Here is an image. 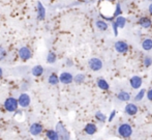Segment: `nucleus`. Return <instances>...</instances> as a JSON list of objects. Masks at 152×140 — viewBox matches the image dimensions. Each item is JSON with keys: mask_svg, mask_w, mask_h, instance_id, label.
Here are the masks:
<instances>
[{"mask_svg": "<svg viewBox=\"0 0 152 140\" xmlns=\"http://www.w3.org/2000/svg\"><path fill=\"white\" fill-rule=\"evenodd\" d=\"M118 134L121 137L124 138H128V137L132 136V128L129 124H122L119 126L118 128Z\"/></svg>", "mask_w": 152, "mask_h": 140, "instance_id": "nucleus-1", "label": "nucleus"}, {"mask_svg": "<svg viewBox=\"0 0 152 140\" xmlns=\"http://www.w3.org/2000/svg\"><path fill=\"white\" fill-rule=\"evenodd\" d=\"M4 108L8 112H15L18 109V100L15 98H7L4 102Z\"/></svg>", "mask_w": 152, "mask_h": 140, "instance_id": "nucleus-2", "label": "nucleus"}, {"mask_svg": "<svg viewBox=\"0 0 152 140\" xmlns=\"http://www.w3.org/2000/svg\"><path fill=\"white\" fill-rule=\"evenodd\" d=\"M57 132V134H58V137L60 139H69V132L67 131V129L64 127V125L62 124V122H58V124L56 125V130H55Z\"/></svg>", "mask_w": 152, "mask_h": 140, "instance_id": "nucleus-3", "label": "nucleus"}, {"mask_svg": "<svg viewBox=\"0 0 152 140\" xmlns=\"http://www.w3.org/2000/svg\"><path fill=\"white\" fill-rule=\"evenodd\" d=\"M88 64H89V68H90L92 71H94V72L100 71L102 68V61L99 58H95V57L91 58V59L89 60Z\"/></svg>", "mask_w": 152, "mask_h": 140, "instance_id": "nucleus-4", "label": "nucleus"}, {"mask_svg": "<svg viewBox=\"0 0 152 140\" xmlns=\"http://www.w3.org/2000/svg\"><path fill=\"white\" fill-rule=\"evenodd\" d=\"M30 97L27 94H20V97L18 98V105H20L23 108H26L30 105Z\"/></svg>", "mask_w": 152, "mask_h": 140, "instance_id": "nucleus-5", "label": "nucleus"}, {"mask_svg": "<svg viewBox=\"0 0 152 140\" xmlns=\"http://www.w3.org/2000/svg\"><path fill=\"white\" fill-rule=\"evenodd\" d=\"M19 56L22 60H28L31 58L32 56V53L30 51V49L27 48V47H22V48L19 49Z\"/></svg>", "mask_w": 152, "mask_h": 140, "instance_id": "nucleus-6", "label": "nucleus"}, {"mask_svg": "<svg viewBox=\"0 0 152 140\" xmlns=\"http://www.w3.org/2000/svg\"><path fill=\"white\" fill-rule=\"evenodd\" d=\"M30 134L33 135V136H38V135L42 134V132L44 131V127L42 126L40 124H37V122H34L30 126Z\"/></svg>", "mask_w": 152, "mask_h": 140, "instance_id": "nucleus-7", "label": "nucleus"}, {"mask_svg": "<svg viewBox=\"0 0 152 140\" xmlns=\"http://www.w3.org/2000/svg\"><path fill=\"white\" fill-rule=\"evenodd\" d=\"M59 81L63 84H70L74 81V76L68 72H63L59 76Z\"/></svg>", "mask_w": 152, "mask_h": 140, "instance_id": "nucleus-8", "label": "nucleus"}, {"mask_svg": "<svg viewBox=\"0 0 152 140\" xmlns=\"http://www.w3.org/2000/svg\"><path fill=\"white\" fill-rule=\"evenodd\" d=\"M128 45L125 42H122V41H118V42L115 43V50L118 53H126L128 51Z\"/></svg>", "mask_w": 152, "mask_h": 140, "instance_id": "nucleus-9", "label": "nucleus"}, {"mask_svg": "<svg viewBox=\"0 0 152 140\" xmlns=\"http://www.w3.org/2000/svg\"><path fill=\"white\" fill-rule=\"evenodd\" d=\"M129 83H130V86H132L134 89H138V88H140L141 85H142V78L139 76H134L130 78Z\"/></svg>", "mask_w": 152, "mask_h": 140, "instance_id": "nucleus-10", "label": "nucleus"}, {"mask_svg": "<svg viewBox=\"0 0 152 140\" xmlns=\"http://www.w3.org/2000/svg\"><path fill=\"white\" fill-rule=\"evenodd\" d=\"M46 18V8L42 5V2H37V19L39 21L44 20Z\"/></svg>", "mask_w": 152, "mask_h": 140, "instance_id": "nucleus-11", "label": "nucleus"}, {"mask_svg": "<svg viewBox=\"0 0 152 140\" xmlns=\"http://www.w3.org/2000/svg\"><path fill=\"white\" fill-rule=\"evenodd\" d=\"M125 112L128 115H134L138 113V107L132 103H129L125 106Z\"/></svg>", "mask_w": 152, "mask_h": 140, "instance_id": "nucleus-12", "label": "nucleus"}, {"mask_svg": "<svg viewBox=\"0 0 152 140\" xmlns=\"http://www.w3.org/2000/svg\"><path fill=\"white\" fill-rule=\"evenodd\" d=\"M84 131L88 135H94L96 133V131H97V128H96V126L94 124H87Z\"/></svg>", "mask_w": 152, "mask_h": 140, "instance_id": "nucleus-13", "label": "nucleus"}, {"mask_svg": "<svg viewBox=\"0 0 152 140\" xmlns=\"http://www.w3.org/2000/svg\"><path fill=\"white\" fill-rule=\"evenodd\" d=\"M139 24L141 25L143 28H150L152 26V22L150 19L146 18V17H143V18H141V20L139 21Z\"/></svg>", "mask_w": 152, "mask_h": 140, "instance_id": "nucleus-14", "label": "nucleus"}, {"mask_svg": "<svg viewBox=\"0 0 152 140\" xmlns=\"http://www.w3.org/2000/svg\"><path fill=\"white\" fill-rule=\"evenodd\" d=\"M117 99H118L119 101H121V102H127L130 99V94L126 91H120L117 94Z\"/></svg>", "mask_w": 152, "mask_h": 140, "instance_id": "nucleus-15", "label": "nucleus"}, {"mask_svg": "<svg viewBox=\"0 0 152 140\" xmlns=\"http://www.w3.org/2000/svg\"><path fill=\"white\" fill-rule=\"evenodd\" d=\"M32 75L34 77H40L44 73V68L42 66H35L33 69H32Z\"/></svg>", "mask_w": 152, "mask_h": 140, "instance_id": "nucleus-16", "label": "nucleus"}, {"mask_svg": "<svg viewBox=\"0 0 152 140\" xmlns=\"http://www.w3.org/2000/svg\"><path fill=\"white\" fill-rule=\"evenodd\" d=\"M114 22L116 23V25H117V27H118V28H124V26H125V24H126L125 18H124V17H122L121 15H120V16H118V17H116V20H115Z\"/></svg>", "mask_w": 152, "mask_h": 140, "instance_id": "nucleus-17", "label": "nucleus"}, {"mask_svg": "<svg viewBox=\"0 0 152 140\" xmlns=\"http://www.w3.org/2000/svg\"><path fill=\"white\" fill-rule=\"evenodd\" d=\"M142 48L145 51H150L152 49V40L151 38H146V40L143 41L142 43Z\"/></svg>", "mask_w": 152, "mask_h": 140, "instance_id": "nucleus-18", "label": "nucleus"}, {"mask_svg": "<svg viewBox=\"0 0 152 140\" xmlns=\"http://www.w3.org/2000/svg\"><path fill=\"white\" fill-rule=\"evenodd\" d=\"M97 86L102 90H108L109 88H110L109 83L107 82L104 79H98V80H97Z\"/></svg>", "mask_w": 152, "mask_h": 140, "instance_id": "nucleus-19", "label": "nucleus"}, {"mask_svg": "<svg viewBox=\"0 0 152 140\" xmlns=\"http://www.w3.org/2000/svg\"><path fill=\"white\" fill-rule=\"evenodd\" d=\"M49 83L51 84V85H57V84L59 83V77L57 76L56 74H51L50 76H49V79H48Z\"/></svg>", "mask_w": 152, "mask_h": 140, "instance_id": "nucleus-20", "label": "nucleus"}, {"mask_svg": "<svg viewBox=\"0 0 152 140\" xmlns=\"http://www.w3.org/2000/svg\"><path fill=\"white\" fill-rule=\"evenodd\" d=\"M95 25H96V27H97V29H99L100 31H104V30L108 29V24H107L104 21H102V20L96 21Z\"/></svg>", "mask_w": 152, "mask_h": 140, "instance_id": "nucleus-21", "label": "nucleus"}, {"mask_svg": "<svg viewBox=\"0 0 152 140\" xmlns=\"http://www.w3.org/2000/svg\"><path fill=\"white\" fill-rule=\"evenodd\" d=\"M47 137H48L49 139H51V140L59 139L58 134H57V132H56V131H54V130H49L48 132H47Z\"/></svg>", "mask_w": 152, "mask_h": 140, "instance_id": "nucleus-22", "label": "nucleus"}, {"mask_svg": "<svg viewBox=\"0 0 152 140\" xmlns=\"http://www.w3.org/2000/svg\"><path fill=\"white\" fill-rule=\"evenodd\" d=\"M56 59H57V57L54 52L48 53V56H47V62H48V63H51V64L55 63V62H56Z\"/></svg>", "mask_w": 152, "mask_h": 140, "instance_id": "nucleus-23", "label": "nucleus"}, {"mask_svg": "<svg viewBox=\"0 0 152 140\" xmlns=\"http://www.w3.org/2000/svg\"><path fill=\"white\" fill-rule=\"evenodd\" d=\"M74 81L77 84H81L85 81V75L84 74H78L74 77Z\"/></svg>", "mask_w": 152, "mask_h": 140, "instance_id": "nucleus-24", "label": "nucleus"}, {"mask_svg": "<svg viewBox=\"0 0 152 140\" xmlns=\"http://www.w3.org/2000/svg\"><path fill=\"white\" fill-rule=\"evenodd\" d=\"M95 117H96V119L99 120L100 122H106V119H107V116L104 115L102 112H100V111L96 112V113H95Z\"/></svg>", "mask_w": 152, "mask_h": 140, "instance_id": "nucleus-25", "label": "nucleus"}, {"mask_svg": "<svg viewBox=\"0 0 152 140\" xmlns=\"http://www.w3.org/2000/svg\"><path fill=\"white\" fill-rule=\"evenodd\" d=\"M145 92H146V90H145V89H141L140 91L138 92V94L134 97V101H137V102H139V101H142L143 98H144V96H145Z\"/></svg>", "mask_w": 152, "mask_h": 140, "instance_id": "nucleus-26", "label": "nucleus"}, {"mask_svg": "<svg viewBox=\"0 0 152 140\" xmlns=\"http://www.w3.org/2000/svg\"><path fill=\"white\" fill-rule=\"evenodd\" d=\"M121 15V8H120V4H117L116 5V10H115V13H114V15H113V17L111 18V20L113 21V19H115L116 17H118V16H120Z\"/></svg>", "mask_w": 152, "mask_h": 140, "instance_id": "nucleus-27", "label": "nucleus"}, {"mask_svg": "<svg viewBox=\"0 0 152 140\" xmlns=\"http://www.w3.org/2000/svg\"><path fill=\"white\" fill-rule=\"evenodd\" d=\"M151 64H152V58L150 56H146V57L144 58V66H146V68H148Z\"/></svg>", "mask_w": 152, "mask_h": 140, "instance_id": "nucleus-28", "label": "nucleus"}, {"mask_svg": "<svg viewBox=\"0 0 152 140\" xmlns=\"http://www.w3.org/2000/svg\"><path fill=\"white\" fill-rule=\"evenodd\" d=\"M5 55H6L5 50H4V49H3V47L0 46V61L4 59V57H5Z\"/></svg>", "mask_w": 152, "mask_h": 140, "instance_id": "nucleus-29", "label": "nucleus"}, {"mask_svg": "<svg viewBox=\"0 0 152 140\" xmlns=\"http://www.w3.org/2000/svg\"><path fill=\"white\" fill-rule=\"evenodd\" d=\"M112 27H113V30H114V34L115 35H118V27H117V25H116V23L113 21L112 22Z\"/></svg>", "mask_w": 152, "mask_h": 140, "instance_id": "nucleus-30", "label": "nucleus"}, {"mask_svg": "<svg viewBox=\"0 0 152 140\" xmlns=\"http://www.w3.org/2000/svg\"><path fill=\"white\" fill-rule=\"evenodd\" d=\"M147 98L150 101H152V89H149L148 91H147Z\"/></svg>", "mask_w": 152, "mask_h": 140, "instance_id": "nucleus-31", "label": "nucleus"}, {"mask_svg": "<svg viewBox=\"0 0 152 140\" xmlns=\"http://www.w3.org/2000/svg\"><path fill=\"white\" fill-rule=\"evenodd\" d=\"M115 115H116V111H113L112 113H111L110 117H109V122H112V120H113V118L115 117Z\"/></svg>", "mask_w": 152, "mask_h": 140, "instance_id": "nucleus-32", "label": "nucleus"}, {"mask_svg": "<svg viewBox=\"0 0 152 140\" xmlns=\"http://www.w3.org/2000/svg\"><path fill=\"white\" fill-rule=\"evenodd\" d=\"M66 64H67V66H72V60H69V59H67Z\"/></svg>", "mask_w": 152, "mask_h": 140, "instance_id": "nucleus-33", "label": "nucleus"}, {"mask_svg": "<svg viewBox=\"0 0 152 140\" xmlns=\"http://www.w3.org/2000/svg\"><path fill=\"white\" fill-rule=\"evenodd\" d=\"M149 13H150V14L152 15V3L150 4V5H149Z\"/></svg>", "mask_w": 152, "mask_h": 140, "instance_id": "nucleus-34", "label": "nucleus"}, {"mask_svg": "<svg viewBox=\"0 0 152 140\" xmlns=\"http://www.w3.org/2000/svg\"><path fill=\"white\" fill-rule=\"evenodd\" d=\"M2 74H3V72H2V69L0 68V78L2 77Z\"/></svg>", "mask_w": 152, "mask_h": 140, "instance_id": "nucleus-35", "label": "nucleus"}, {"mask_svg": "<svg viewBox=\"0 0 152 140\" xmlns=\"http://www.w3.org/2000/svg\"><path fill=\"white\" fill-rule=\"evenodd\" d=\"M99 2H102V1H114V0H98Z\"/></svg>", "mask_w": 152, "mask_h": 140, "instance_id": "nucleus-36", "label": "nucleus"}]
</instances>
